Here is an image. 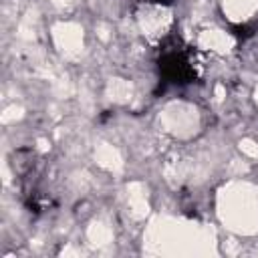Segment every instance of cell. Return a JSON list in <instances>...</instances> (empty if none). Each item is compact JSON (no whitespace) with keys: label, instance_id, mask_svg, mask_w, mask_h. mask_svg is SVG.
Returning a JSON list of instances; mask_svg holds the SVG:
<instances>
[{"label":"cell","instance_id":"cell-2","mask_svg":"<svg viewBox=\"0 0 258 258\" xmlns=\"http://www.w3.org/2000/svg\"><path fill=\"white\" fill-rule=\"evenodd\" d=\"M143 2H167V0H143Z\"/></svg>","mask_w":258,"mask_h":258},{"label":"cell","instance_id":"cell-1","mask_svg":"<svg viewBox=\"0 0 258 258\" xmlns=\"http://www.w3.org/2000/svg\"><path fill=\"white\" fill-rule=\"evenodd\" d=\"M161 73L171 83H187L196 75L194 54L185 46H171L163 50L161 56Z\"/></svg>","mask_w":258,"mask_h":258}]
</instances>
